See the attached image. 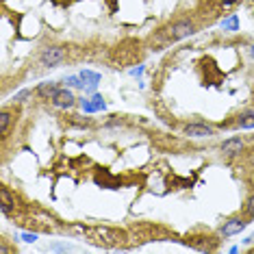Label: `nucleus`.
<instances>
[{"instance_id": "obj_22", "label": "nucleus", "mask_w": 254, "mask_h": 254, "mask_svg": "<svg viewBox=\"0 0 254 254\" xmlns=\"http://www.w3.org/2000/svg\"><path fill=\"white\" fill-rule=\"evenodd\" d=\"M250 57H252V59H254V46H252V48H250Z\"/></svg>"}, {"instance_id": "obj_6", "label": "nucleus", "mask_w": 254, "mask_h": 254, "mask_svg": "<svg viewBox=\"0 0 254 254\" xmlns=\"http://www.w3.org/2000/svg\"><path fill=\"white\" fill-rule=\"evenodd\" d=\"M241 150H244V141L233 137V139H226L222 143V152L226 154V157H235V154H239Z\"/></svg>"}, {"instance_id": "obj_7", "label": "nucleus", "mask_w": 254, "mask_h": 254, "mask_svg": "<svg viewBox=\"0 0 254 254\" xmlns=\"http://www.w3.org/2000/svg\"><path fill=\"white\" fill-rule=\"evenodd\" d=\"M0 198H2V204H0V209H2V215H9L11 211H13V198H11L9 189L7 187H0Z\"/></svg>"}, {"instance_id": "obj_15", "label": "nucleus", "mask_w": 254, "mask_h": 254, "mask_svg": "<svg viewBox=\"0 0 254 254\" xmlns=\"http://www.w3.org/2000/svg\"><path fill=\"white\" fill-rule=\"evenodd\" d=\"M80 107H83V111H87V113H96L94 102L87 100V98H83V100H80Z\"/></svg>"}, {"instance_id": "obj_14", "label": "nucleus", "mask_w": 254, "mask_h": 254, "mask_svg": "<svg viewBox=\"0 0 254 254\" xmlns=\"http://www.w3.org/2000/svg\"><path fill=\"white\" fill-rule=\"evenodd\" d=\"M91 102H94V107H96V111H105V98H102L100 94H96L94 98H91Z\"/></svg>"}, {"instance_id": "obj_10", "label": "nucleus", "mask_w": 254, "mask_h": 254, "mask_svg": "<svg viewBox=\"0 0 254 254\" xmlns=\"http://www.w3.org/2000/svg\"><path fill=\"white\" fill-rule=\"evenodd\" d=\"M239 126L246 130L254 128V109H248V111H244L239 115Z\"/></svg>"}, {"instance_id": "obj_1", "label": "nucleus", "mask_w": 254, "mask_h": 254, "mask_svg": "<svg viewBox=\"0 0 254 254\" xmlns=\"http://www.w3.org/2000/svg\"><path fill=\"white\" fill-rule=\"evenodd\" d=\"M195 33V24L189 18H183L174 22L170 28H167V35H170V39H174V42H178V39H185L189 35H193Z\"/></svg>"}, {"instance_id": "obj_17", "label": "nucleus", "mask_w": 254, "mask_h": 254, "mask_svg": "<svg viewBox=\"0 0 254 254\" xmlns=\"http://www.w3.org/2000/svg\"><path fill=\"white\" fill-rule=\"evenodd\" d=\"M22 241H26V244H33V241H37V235L35 233H22Z\"/></svg>"}, {"instance_id": "obj_19", "label": "nucleus", "mask_w": 254, "mask_h": 254, "mask_svg": "<svg viewBox=\"0 0 254 254\" xmlns=\"http://www.w3.org/2000/svg\"><path fill=\"white\" fill-rule=\"evenodd\" d=\"M48 250H57V252H67L70 246H48Z\"/></svg>"}, {"instance_id": "obj_9", "label": "nucleus", "mask_w": 254, "mask_h": 254, "mask_svg": "<svg viewBox=\"0 0 254 254\" xmlns=\"http://www.w3.org/2000/svg\"><path fill=\"white\" fill-rule=\"evenodd\" d=\"M80 76V80H83L85 85H89V87H96L98 83H100V74L98 72H91V70H83L78 74Z\"/></svg>"}, {"instance_id": "obj_20", "label": "nucleus", "mask_w": 254, "mask_h": 254, "mask_svg": "<svg viewBox=\"0 0 254 254\" xmlns=\"http://www.w3.org/2000/svg\"><path fill=\"white\" fill-rule=\"evenodd\" d=\"M222 2H224V4H226V7H228V4H235V2H239V0H222Z\"/></svg>"}, {"instance_id": "obj_16", "label": "nucleus", "mask_w": 254, "mask_h": 254, "mask_svg": "<svg viewBox=\"0 0 254 254\" xmlns=\"http://www.w3.org/2000/svg\"><path fill=\"white\" fill-rule=\"evenodd\" d=\"M67 85L70 87H83V80H80V76H67Z\"/></svg>"}, {"instance_id": "obj_3", "label": "nucleus", "mask_w": 254, "mask_h": 254, "mask_svg": "<svg viewBox=\"0 0 254 254\" xmlns=\"http://www.w3.org/2000/svg\"><path fill=\"white\" fill-rule=\"evenodd\" d=\"M246 226H248V222L244 217H230V219L224 222V226H222L219 233H222V237H235V235H239Z\"/></svg>"}, {"instance_id": "obj_4", "label": "nucleus", "mask_w": 254, "mask_h": 254, "mask_svg": "<svg viewBox=\"0 0 254 254\" xmlns=\"http://www.w3.org/2000/svg\"><path fill=\"white\" fill-rule=\"evenodd\" d=\"M50 100H53V105L57 109H70V107H74V94L70 89H59L53 98H50Z\"/></svg>"}, {"instance_id": "obj_5", "label": "nucleus", "mask_w": 254, "mask_h": 254, "mask_svg": "<svg viewBox=\"0 0 254 254\" xmlns=\"http://www.w3.org/2000/svg\"><path fill=\"white\" fill-rule=\"evenodd\" d=\"M185 135H189V137H211L213 128L211 126H204V124H187L185 126Z\"/></svg>"}, {"instance_id": "obj_18", "label": "nucleus", "mask_w": 254, "mask_h": 254, "mask_svg": "<svg viewBox=\"0 0 254 254\" xmlns=\"http://www.w3.org/2000/svg\"><path fill=\"white\" fill-rule=\"evenodd\" d=\"M246 211H248V217H254V195L250 200H248V206H246Z\"/></svg>"}, {"instance_id": "obj_11", "label": "nucleus", "mask_w": 254, "mask_h": 254, "mask_svg": "<svg viewBox=\"0 0 254 254\" xmlns=\"http://www.w3.org/2000/svg\"><path fill=\"white\" fill-rule=\"evenodd\" d=\"M9 124H11V113L7 111V109H2V113H0V135H7L9 130Z\"/></svg>"}, {"instance_id": "obj_13", "label": "nucleus", "mask_w": 254, "mask_h": 254, "mask_svg": "<svg viewBox=\"0 0 254 254\" xmlns=\"http://www.w3.org/2000/svg\"><path fill=\"white\" fill-rule=\"evenodd\" d=\"M35 91L33 89H22V91H18V94L13 96V102H26V98H31Z\"/></svg>"}, {"instance_id": "obj_12", "label": "nucleus", "mask_w": 254, "mask_h": 254, "mask_svg": "<svg viewBox=\"0 0 254 254\" xmlns=\"http://www.w3.org/2000/svg\"><path fill=\"white\" fill-rule=\"evenodd\" d=\"M219 26H222L224 31H237V28H239V18H237V15H228L226 20H222Z\"/></svg>"}, {"instance_id": "obj_8", "label": "nucleus", "mask_w": 254, "mask_h": 254, "mask_svg": "<svg viewBox=\"0 0 254 254\" xmlns=\"http://www.w3.org/2000/svg\"><path fill=\"white\" fill-rule=\"evenodd\" d=\"M57 91H59V85L50 80V83H42V85H39V87L35 89V94L42 96V98H53Z\"/></svg>"}, {"instance_id": "obj_2", "label": "nucleus", "mask_w": 254, "mask_h": 254, "mask_svg": "<svg viewBox=\"0 0 254 254\" xmlns=\"http://www.w3.org/2000/svg\"><path fill=\"white\" fill-rule=\"evenodd\" d=\"M63 59H65V50H63L61 46H50V48H46L44 53L39 55V61H42V65H46V67L59 65Z\"/></svg>"}, {"instance_id": "obj_21", "label": "nucleus", "mask_w": 254, "mask_h": 254, "mask_svg": "<svg viewBox=\"0 0 254 254\" xmlns=\"http://www.w3.org/2000/svg\"><path fill=\"white\" fill-rule=\"evenodd\" d=\"M246 244H254V235L248 237V239H246Z\"/></svg>"}]
</instances>
